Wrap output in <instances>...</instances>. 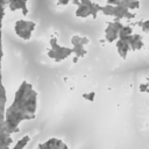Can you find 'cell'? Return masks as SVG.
Listing matches in <instances>:
<instances>
[{
  "instance_id": "1",
  "label": "cell",
  "mask_w": 149,
  "mask_h": 149,
  "mask_svg": "<svg viewBox=\"0 0 149 149\" xmlns=\"http://www.w3.org/2000/svg\"><path fill=\"white\" fill-rule=\"evenodd\" d=\"M83 97H84L85 99L93 100V99H94V92H91V93H88V94H83Z\"/></svg>"
}]
</instances>
